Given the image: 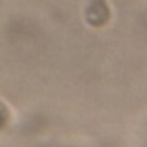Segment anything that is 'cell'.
Segmentation results:
<instances>
[{"label":"cell","mask_w":147,"mask_h":147,"mask_svg":"<svg viewBox=\"0 0 147 147\" xmlns=\"http://www.w3.org/2000/svg\"><path fill=\"white\" fill-rule=\"evenodd\" d=\"M110 10L104 0H93L86 10V20L93 27H101L109 22Z\"/></svg>","instance_id":"cell-1"},{"label":"cell","mask_w":147,"mask_h":147,"mask_svg":"<svg viewBox=\"0 0 147 147\" xmlns=\"http://www.w3.org/2000/svg\"><path fill=\"white\" fill-rule=\"evenodd\" d=\"M7 119H9V110L3 104V101H0V126L4 124L7 121Z\"/></svg>","instance_id":"cell-2"}]
</instances>
